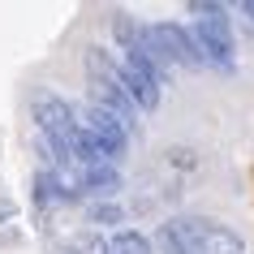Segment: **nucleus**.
Returning <instances> with one entry per match:
<instances>
[{"label":"nucleus","mask_w":254,"mask_h":254,"mask_svg":"<svg viewBox=\"0 0 254 254\" xmlns=\"http://www.w3.org/2000/svg\"><path fill=\"white\" fill-rule=\"evenodd\" d=\"M91 91H95V108H108V112H117L121 121H125V125H134V99H129V91H125V86H121V73L112 82H91Z\"/></svg>","instance_id":"nucleus-6"},{"label":"nucleus","mask_w":254,"mask_h":254,"mask_svg":"<svg viewBox=\"0 0 254 254\" xmlns=\"http://www.w3.org/2000/svg\"><path fill=\"white\" fill-rule=\"evenodd\" d=\"M194 39L207 56H211L215 65H228L233 61V30H228V17L215 13V17H202L198 26H194Z\"/></svg>","instance_id":"nucleus-5"},{"label":"nucleus","mask_w":254,"mask_h":254,"mask_svg":"<svg viewBox=\"0 0 254 254\" xmlns=\"http://www.w3.org/2000/svg\"><path fill=\"white\" fill-rule=\"evenodd\" d=\"M82 129L99 142V147L108 151V155H121L125 151V142H129V125L117 117V112H108V108H86L82 112Z\"/></svg>","instance_id":"nucleus-4"},{"label":"nucleus","mask_w":254,"mask_h":254,"mask_svg":"<svg viewBox=\"0 0 254 254\" xmlns=\"http://www.w3.org/2000/svg\"><path fill=\"white\" fill-rule=\"evenodd\" d=\"M0 215H9V202H0Z\"/></svg>","instance_id":"nucleus-13"},{"label":"nucleus","mask_w":254,"mask_h":254,"mask_svg":"<svg viewBox=\"0 0 254 254\" xmlns=\"http://www.w3.org/2000/svg\"><path fill=\"white\" fill-rule=\"evenodd\" d=\"M112 254H151V241L134 228H121L117 237H112Z\"/></svg>","instance_id":"nucleus-9"},{"label":"nucleus","mask_w":254,"mask_h":254,"mask_svg":"<svg viewBox=\"0 0 254 254\" xmlns=\"http://www.w3.org/2000/svg\"><path fill=\"white\" fill-rule=\"evenodd\" d=\"M35 121H39V129L48 134V142H56L61 151L73 147V138H78V129H82L78 112H73L61 95H39V99H35Z\"/></svg>","instance_id":"nucleus-3"},{"label":"nucleus","mask_w":254,"mask_h":254,"mask_svg":"<svg viewBox=\"0 0 254 254\" xmlns=\"http://www.w3.org/2000/svg\"><path fill=\"white\" fill-rule=\"evenodd\" d=\"M86 215H91L95 224H121V207H117V202H91Z\"/></svg>","instance_id":"nucleus-11"},{"label":"nucleus","mask_w":254,"mask_h":254,"mask_svg":"<svg viewBox=\"0 0 254 254\" xmlns=\"http://www.w3.org/2000/svg\"><path fill=\"white\" fill-rule=\"evenodd\" d=\"M121 86L129 91V99H134L138 108H155L160 104V82L142 78V73H134L129 65H121Z\"/></svg>","instance_id":"nucleus-7"},{"label":"nucleus","mask_w":254,"mask_h":254,"mask_svg":"<svg viewBox=\"0 0 254 254\" xmlns=\"http://www.w3.org/2000/svg\"><path fill=\"white\" fill-rule=\"evenodd\" d=\"M168 254H241V237L224 224H211L202 215H181L168 220L160 233Z\"/></svg>","instance_id":"nucleus-1"},{"label":"nucleus","mask_w":254,"mask_h":254,"mask_svg":"<svg viewBox=\"0 0 254 254\" xmlns=\"http://www.w3.org/2000/svg\"><path fill=\"white\" fill-rule=\"evenodd\" d=\"M241 22H246V30L254 35V0H246V4H241Z\"/></svg>","instance_id":"nucleus-12"},{"label":"nucleus","mask_w":254,"mask_h":254,"mask_svg":"<svg viewBox=\"0 0 254 254\" xmlns=\"http://www.w3.org/2000/svg\"><path fill=\"white\" fill-rule=\"evenodd\" d=\"M78 181L86 190H95V194H117L121 190V173H112V168H91V173H78Z\"/></svg>","instance_id":"nucleus-8"},{"label":"nucleus","mask_w":254,"mask_h":254,"mask_svg":"<svg viewBox=\"0 0 254 254\" xmlns=\"http://www.w3.org/2000/svg\"><path fill=\"white\" fill-rule=\"evenodd\" d=\"M138 48H142L155 65H160V61H177V65H186V69H198L202 61H207L202 48H198V39H194V30L177 26V22H155V26H147Z\"/></svg>","instance_id":"nucleus-2"},{"label":"nucleus","mask_w":254,"mask_h":254,"mask_svg":"<svg viewBox=\"0 0 254 254\" xmlns=\"http://www.w3.org/2000/svg\"><path fill=\"white\" fill-rule=\"evenodd\" d=\"M69 254H112V241H104V237H95V233H86V237L73 241V250H69Z\"/></svg>","instance_id":"nucleus-10"}]
</instances>
